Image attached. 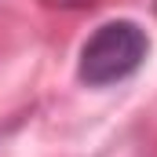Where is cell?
<instances>
[{
    "label": "cell",
    "mask_w": 157,
    "mask_h": 157,
    "mask_svg": "<svg viewBox=\"0 0 157 157\" xmlns=\"http://www.w3.org/2000/svg\"><path fill=\"white\" fill-rule=\"evenodd\" d=\"M146 59V33L135 22H106L80 51V77L88 84H113Z\"/></svg>",
    "instance_id": "cell-1"
},
{
    "label": "cell",
    "mask_w": 157,
    "mask_h": 157,
    "mask_svg": "<svg viewBox=\"0 0 157 157\" xmlns=\"http://www.w3.org/2000/svg\"><path fill=\"white\" fill-rule=\"evenodd\" d=\"M48 7H84V4H91V0H44Z\"/></svg>",
    "instance_id": "cell-2"
}]
</instances>
